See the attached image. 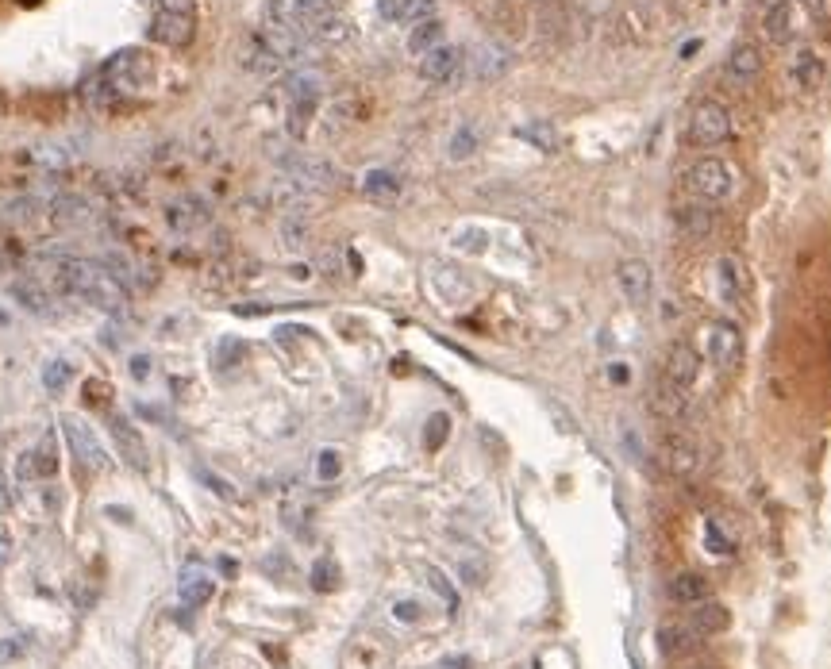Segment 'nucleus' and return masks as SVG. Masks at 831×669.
Wrapping results in <instances>:
<instances>
[{"label": "nucleus", "instance_id": "obj_7", "mask_svg": "<svg viewBox=\"0 0 831 669\" xmlns=\"http://www.w3.org/2000/svg\"><path fill=\"white\" fill-rule=\"evenodd\" d=\"M658 466L670 477H678V481H689L701 470V446L693 443L689 435H681V431H670L658 443Z\"/></svg>", "mask_w": 831, "mask_h": 669}, {"label": "nucleus", "instance_id": "obj_19", "mask_svg": "<svg viewBox=\"0 0 831 669\" xmlns=\"http://www.w3.org/2000/svg\"><path fill=\"white\" fill-rule=\"evenodd\" d=\"M689 627L697 631V639H708V635H720V631H728V608L724 604H716V600H705V604H693V612H689Z\"/></svg>", "mask_w": 831, "mask_h": 669}, {"label": "nucleus", "instance_id": "obj_48", "mask_svg": "<svg viewBox=\"0 0 831 669\" xmlns=\"http://www.w3.org/2000/svg\"><path fill=\"white\" fill-rule=\"evenodd\" d=\"M612 381H628V370L624 366H612Z\"/></svg>", "mask_w": 831, "mask_h": 669}, {"label": "nucleus", "instance_id": "obj_8", "mask_svg": "<svg viewBox=\"0 0 831 669\" xmlns=\"http://www.w3.org/2000/svg\"><path fill=\"white\" fill-rule=\"evenodd\" d=\"M705 354L708 362L716 366V370H735L739 366V358H743V335H739V327L728 320H712L705 331Z\"/></svg>", "mask_w": 831, "mask_h": 669}, {"label": "nucleus", "instance_id": "obj_28", "mask_svg": "<svg viewBox=\"0 0 831 669\" xmlns=\"http://www.w3.org/2000/svg\"><path fill=\"white\" fill-rule=\"evenodd\" d=\"M51 220L58 227H81L89 223V204H81L77 197H58L51 204Z\"/></svg>", "mask_w": 831, "mask_h": 669}, {"label": "nucleus", "instance_id": "obj_9", "mask_svg": "<svg viewBox=\"0 0 831 669\" xmlns=\"http://www.w3.org/2000/svg\"><path fill=\"white\" fill-rule=\"evenodd\" d=\"M62 431H66V443H70L74 458L85 466V470L104 473L108 466H112V458L104 454V446H101V439L93 435V427H85L77 416H66V420H62Z\"/></svg>", "mask_w": 831, "mask_h": 669}, {"label": "nucleus", "instance_id": "obj_18", "mask_svg": "<svg viewBox=\"0 0 831 669\" xmlns=\"http://www.w3.org/2000/svg\"><path fill=\"white\" fill-rule=\"evenodd\" d=\"M712 277H716V293H720L724 304H731V308L743 304V270H739L735 258L720 254V258L712 262Z\"/></svg>", "mask_w": 831, "mask_h": 669}, {"label": "nucleus", "instance_id": "obj_1", "mask_svg": "<svg viewBox=\"0 0 831 669\" xmlns=\"http://www.w3.org/2000/svg\"><path fill=\"white\" fill-rule=\"evenodd\" d=\"M54 289L85 300L101 312H124L127 304L124 277L89 258H54Z\"/></svg>", "mask_w": 831, "mask_h": 669}, {"label": "nucleus", "instance_id": "obj_15", "mask_svg": "<svg viewBox=\"0 0 831 669\" xmlns=\"http://www.w3.org/2000/svg\"><path fill=\"white\" fill-rule=\"evenodd\" d=\"M166 220H170V227L181 231V235H193V231L208 227L212 212H208V204H204L201 197H177L174 204L166 208Z\"/></svg>", "mask_w": 831, "mask_h": 669}, {"label": "nucleus", "instance_id": "obj_3", "mask_svg": "<svg viewBox=\"0 0 831 669\" xmlns=\"http://www.w3.org/2000/svg\"><path fill=\"white\" fill-rule=\"evenodd\" d=\"M685 185L693 189V197L708 200V204H716V200L731 197V189H735V177H731L728 162L724 158H697L693 166H689V174H685Z\"/></svg>", "mask_w": 831, "mask_h": 669}, {"label": "nucleus", "instance_id": "obj_46", "mask_svg": "<svg viewBox=\"0 0 831 669\" xmlns=\"http://www.w3.org/2000/svg\"><path fill=\"white\" fill-rule=\"evenodd\" d=\"M204 481H208V485H212V489H216V496H224V500H231V489H227L224 481H220V477H212V473H204Z\"/></svg>", "mask_w": 831, "mask_h": 669}, {"label": "nucleus", "instance_id": "obj_42", "mask_svg": "<svg viewBox=\"0 0 831 669\" xmlns=\"http://www.w3.org/2000/svg\"><path fill=\"white\" fill-rule=\"evenodd\" d=\"M301 239H304V223L285 220V247H301Z\"/></svg>", "mask_w": 831, "mask_h": 669}, {"label": "nucleus", "instance_id": "obj_30", "mask_svg": "<svg viewBox=\"0 0 831 669\" xmlns=\"http://www.w3.org/2000/svg\"><path fill=\"white\" fill-rule=\"evenodd\" d=\"M443 43V24L431 16V20H424V24H416V31L408 35V50L412 54H428V50H435Z\"/></svg>", "mask_w": 831, "mask_h": 669}, {"label": "nucleus", "instance_id": "obj_43", "mask_svg": "<svg viewBox=\"0 0 831 669\" xmlns=\"http://www.w3.org/2000/svg\"><path fill=\"white\" fill-rule=\"evenodd\" d=\"M131 377H135V381H147V377H151V358L135 354V358H131Z\"/></svg>", "mask_w": 831, "mask_h": 669}, {"label": "nucleus", "instance_id": "obj_41", "mask_svg": "<svg viewBox=\"0 0 831 669\" xmlns=\"http://www.w3.org/2000/svg\"><path fill=\"white\" fill-rule=\"evenodd\" d=\"M393 616L401 623H416L420 620V604H416V600H397V604H393Z\"/></svg>", "mask_w": 831, "mask_h": 669}, {"label": "nucleus", "instance_id": "obj_39", "mask_svg": "<svg viewBox=\"0 0 831 669\" xmlns=\"http://www.w3.org/2000/svg\"><path fill=\"white\" fill-rule=\"evenodd\" d=\"M239 358H243V343H239V339H224V343L216 347V366H220V370L235 366Z\"/></svg>", "mask_w": 831, "mask_h": 669}, {"label": "nucleus", "instance_id": "obj_24", "mask_svg": "<svg viewBox=\"0 0 831 669\" xmlns=\"http://www.w3.org/2000/svg\"><path fill=\"white\" fill-rule=\"evenodd\" d=\"M678 227H681V235H689V239H705V235H712V227H716L712 204H685V208H678Z\"/></svg>", "mask_w": 831, "mask_h": 669}, {"label": "nucleus", "instance_id": "obj_21", "mask_svg": "<svg viewBox=\"0 0 831 669\" xmlns=\"http://www.w3.org/2000/svg\"><path fill=\"white\" fill-rule=\"evenodd\" d=\"M381 16L397 24H424L435 16V0H381Z\"/></svg>", "mask_w": 831, "mask_h": 669}, {"label": "nucleus", "instance_id": "obj_20", "mask_svg": "<svg viewBox=\"0 0 831 669\" xmlns=\"http://www.w3.org/2000/svg\"><path fill=\"white\" fill-rule=\"evenodd\" d=\"M58 473V446L54 435H43V443L31 454H20V477H54Z\"/></svg>", "mask_w": 831, "mask_h": 669}, {"label": "nucleus", "instance_id": "obj_10", "mask_svg": "<svg viewBox=\"0 0 831 669\" xmlns=\"http://www.w3.org/2000/svg\"><path fill=\"white\" fill-rule=\"evenodd\" d=\"M108 431H112V443H116V458H124L135 473H147L151 458H147V439L139 435V427L127 420V416H120V412H112Z\"/></svg>", "mask_w": 831, "mask_h": 669}, {"label": "nucleus", "instance_id": "obj_35", "mask_svg": "<svg viewBox=\"0 0 831 669\" xmlns=\"http://www.w3.org/2000/svg\"><path fill=\"white\" fill-rule=\"evenodd\" d=\"M66 381H70V362H62V358L47 362V370H43V385H47L51 393H58V389H66Z\"/></svg>", "mask_w": 831, "mask_h": 669}, {"label": "nucleus", "instance_id": "obj_31", "mask_svg": "<svg viewBox=\"0 0 831 669\" xmlns=\"http://www.w3.org/2000/svg\"><path fill=\"white\" fill-rule=\"evenodd\" d=\"M362 189L370 193V197H397V177L389 174V170H370V174L362 177Z\"/></svg>", "mask_w": 831, "mask_h": 669}, {"label": "nucleus", "instance_id": "obj_37", "mask_svg": "<svg viewBox=\"0 0 831 669\" xmlns=\"http://www.w3.org/2000/svg\"><path fill=\"white\" fill-rule=\"evenodd\" d=\"M339 470H343L339 450H320V458H316V473H320V481H335Z\"/></svg>", "mask_w": 831, "mask_h": 669}, {"label": "nucleus", "instance_id": "obj_44", "mask_svg": "<svg viewBox=\"0 0 831 669\" xmlns=\"http://www.w3.org/2000/svg\"><path fill=\"white\" fill-rule=\"evenodd\" d=\"M720 546V554H731V543L728 539H724V535H720V527H716V523H708V546Z\"/></svg>", "mask_w": 831, "mask_h": 669}, {"label": "nucleus", "instance_id": "obj_32", "mask_svg": "<svg viewBox=\"0 0 831 669\" xmlns=\"http://www.w3.org/2000/svg\"><path fill=\"white\" fill-rule=\"evenodd\" d=\"M474 70H478V77H497L508 70V58H504V50L481 47L478 58H474Z\"/></svg>", "mask_w": 831, "mask_h": 669}, {"label": "nucleus", "instance_id": "obj_25", "mask_svg": "<svg viewBox=\"0 0 831 669\" xmlns=\"http://www.w3.org/2000/svg\"><path fill=\"white\" fill-rule=\"evenodd\" d=\"M793 81H797L801 89H820V85H824V58H820L816 50H801V54L793 58Z\"/></svg>", "mask_w": 831, "mask_h": 669}, {"label": "nucleus", "instance_id": "obj_22", "mask_svg": "<svg viewBox=\"0 0 831 669\" xmlns=\"http://www.w3.org/2000/svg\"><path fill=\"white\" fill-rule=\"evenodd\" d=\"M762 74V50L755 43H735L728 54V77L731 81H755Z\"/></svg>", "mask_w": 831, "mask_h": 669}, {"label": "nucleus", "instance_id": "obj_12", "mask_svg": "<svg viewBox=\"0 0 831 669\" xmlns=\"http://www.w3.org/2000/svg\"><path fill=\"white\" fill-rule=\"evenodd\" d=\"M177 596H181L185 608H204L216 596V577L204 570L201 562H189L177 577Z\"/></svg>", "mask_w": 831, "mask_h": 669}, {"label": "nucleus", "instance_id": "obj_33", "mask_svg": "<svg viewBox=\"0 0 831 669\" xmlns=\"http://www.w3.org/2000/svg\"><path fill=\"white\" fill-rule=\"evenodd\" d=\"M447 431H451V416H447V412H435V416L428 420L424 446H428V450H439V446L447 443Z\"/></svg>", "mask_w": 831, "mask_h": 669}, {"label": "nucleus", "instance_id": "obj_5", "mask_svg": "<svg viewBox=\"0 0 831 669\" xmlns=\"http://www.w3.org/2000/svg\"><path fill=\"white\" fill-rule=\"evenodd\" d=\"M193 35H197V8H162V4H154V43H162V47H189Z\"/></svg>", "mask_w": 831, "mask_h": 669}, {"label": "nucleus", "instance_id": "obj_47", "mask_svg": "<svg viewBox=\"0 0 831 669\" xmlns=\"http://www.w3.org/2000/svg\"><path fill=\"white\" fill-rule=\"evenodd\" d=\"M801 4H805L808 12H824L828 8V0H801Z\"/></svg>", "mask_w": 831, "mask_h": 669}, {"label": "nucleus", "instance_id": "obj_23", "mask_svg": "<svg viewBox=\"0 0 831 669\" xmlns=\"http://www.w3.org/2000/svg\"><path fill=\"white\" fill-rule=\"evenodd\" d=\"M708 596H712V585H708L701 573L685 570L670 581V600H674V604H689V608H693V604H705Z\"/></svg>", "mask_w": 831, "mask_h": 669}, {"label": "nucleus", "instance_id": "obj_40", "mask_svg": "<svg viewBox=\"0 0 831 669\" xmlns=\"http://www.w3.org/2000/svg\"><path fill=\"white\" fill-rule=\"evenodd\" d=\"M428 577H431V589H439V593H443L447 608H458V596H454V589L447 585V577H443L439 570H428Z\"/></svg>", "mask_w": 831, "mask_h": 669}, {"label": "nucleus", "instance_id": "obj_6", "mask_svg": "<svg viewBox=\"0 0 831 669\" xmlns=\"http://www.w3.org/2000/svg\"><path fill=\"white\" fill-rule=\"evenodd\" d=\"M689 139L697 147H720L724 139H731V116L720 100H701L689 112Z\"/></svg>", "mask_w": 831, "mask_h": 669}, {"label": "nucleus", "instance_id": "obj_17", "mask_svg": "<svg viewBox=\"0 0 831 669\" xmlns=\"http://www.w3.org/2000/svg\"><path fill=\"white\" fill-rule=\"evenodd\" d=\"M697 373H701V358H697V350L689 347V343H674V347L666 350V370H662V377H670V381H678L685 389H693Z\"/></svg>", "mask_w": 831, "mask_h": 669}, {"label": "nucleus", "instance_id": "obj_13", "mask_svg": "<svg viewBox=\"0 0 831 669\" xmlns=\"http://www.w3.org/2000/svg\"><path fill=\"white\" fill-rule=\"evenodd\" d=\"M616 277H620V293H624L631 304H647V300H651V285H655V270H651V262H643V258H628V262H620Z\"/></svg>", "mask_w": 831, "mask_h": 669}, {"label": "nucleus", "instance_id": "obj_45", "mask_svg": "<svg viewBox=\"0 0 831 669\" xmlns=\"http://www.w3.org/2000/svg\"><path fill=\"white\" fill-rule=\"evenodd\" d=\"M12 508V489H8V477H4V466H0V516Z\"/></svg>", "mask_w": 831, "mask_h": 669}, {"label": "nucleus", "instance_id": "obj_4", "mask_svg": "<svg viewBox=\"0 0 831 669\" xmlns=\"http://www.w3.org/2000/svg\"><path fill=\"white\" fill-rule=\"evenodd\" d=\"M324 93V74L316 70H301L285 81V97H289V131L293 135H304V124L316 108V100Z\"/></svg>", "mask_w": 831, "mask_h": 669}, {"label": "nucleus", "instance_id": "obj_16", "mask_svg": "<svg viewBox=\"0 0 831 669\" xmlns=\"http://www.w3.org/2000/svg\"><path fill=\"white\" fill-rule=\"evenodd\" d=\"M651 404H655L658 416H666V420H685L689 416V408H693V397H689V389L685 385H678V381H670V377H662L655 389V397H651Z\"/></svg>", "mask_w": 831, "mask_h": 669}, {"label": "nucleus", "instance_id": "obj_27", "mask_svg": "<svg viewBox=\"0 0 831 669\" xmlns=\"http://www.w3.org/2000/svg\"><path fill=\"white\" fill-rule=\"evenodd\" d=\"M516 135H520V139H528L531 147L543 150V154L558 150V127H554L551 120H531V124H520L516 127Z\"/></svg>", "mask_w": 831, "mask_h": 669}, {"label": "nucleus", "instance_id": "obj_29", "mask_svg": "<svg viewBox=\"0 0 831 669\" xmlns=\"http://www.w3.org/2000/svg\"><path fill=\"white\" fill-rule=\"evenodd\" d=\"M693 639H697V631H693L689 623H662V627H658V643H662L666 654H681V650H689Z\"/></svg>", "mask_w": 831, "mask_h": 669}, {"label": "nucleus", "instance_id": "obj_2", "mask_svg": "<svg viewBox=\"0 0 831 669\" xmlns=\"http://www.w3.org/2000/svg\"><path fill=\"white\" fill-rule=\"evenodd\" d=\"M101 81L108 85V93L120 100V97H135V93H143V89H151L154 81V62L147 50L139 47H124L116 50L108 62H104L101 70Z\"/></svg>", "mask_w": 831, "mask_h": 669}, {"label": "nucleus", "instance_id": "obj_38", "mask_svg": "<svg viewBox=\"0 0 831 669\" xmlns=\"http://www.w3.org/2000/svg\"><path fill=\"white\" fill-rule=\"evenodd\" d=\"M24 654H27V635H8V639H0V666L16 662V658H24Z\"/></svg>", "mask_w": 831, "mask_h": 669}, {"label": "nucleus", "instance_id": "obj_14", "mask_svg": "<svg viewBox=\"0 0 831 669\" xmlns=\"http://www.w3.org/2000/svg\"><path fill=\"white\" fill-rule=\"evenodd\" d=\"M458 70H462V50H458V47H447V43H439L435 50L420 54V74H424V81L447 85V81H454V77H458Z\"/></svg>", "mask_w": 831, "mask_h": 669}, {"label": "nucleus", "instance_id": "obj_11", "mask_svg": "<svg viewBox=\"0 0 831 669\" xmlns=\"http://www.w3.org/2000/svg\"><path fill=\"white\" fill-rule=\"evenodd\" d=\"M285 170L293 177V185H301V189H320V193H328L331 185H335V166H328L324 158H312V154H293V158H285Z\"/></svg>", "mask_w": 831, "mask_h": 669}, {"label": "nucleus", "instance_id": "obj_36", "mask_svg": "<svg viewBox=\"0 0 831 669\" xmlns=\"http://www.w3.org/2000/svg\"><path fill=\"white\" fill-rule=\"evenodd\" d=\"M474 147H478L474 127H458V131H454V139H451V158H470Z\"/></svg>", "mask_w": 831, "mask_h": 669}, {"label": "nucleus", "instance_id": "obj_49", "mask_svg": "<svg viewBox=\"0 0 831 669\" xmlns=\"http://www.w3.org/2000/svg\"><path fill=\"white\" fill-rule=\"evenodd\" d=\"M8 558V539H0V562Z\"/></svg>", "mask_w": 831, "mask_h": 669}, {"label": "nucleus", "instance_id": "obj_34", "mask_svg": "<svg viewBox=\"0 0 831 669\" xmlns=\"http://www.w3.org/2000/svg\"><path fill=\"white\" fill-rule=\"evenodd\" d=\"M335 577H339L335 562H331V558H320V562L312 566V589H316V593H331V589H335Z\"/></svg>", "mask_w": 831, "mask_h": 669}, {"label": "nucleus", "instance_id": "obj_26", "mask_svg": "<svg viewBox=\"0 0 831 669\" xmlns=\"http://www.w3.org/2000/svg\"><path fill=\"white\" fill-rule=\"evenodd\" d=\"M12 297L20 300L27 312H35V316H47V312H51V297H47V289H43L39 281H31V277H24V281H12Z\"/></svg>", "mask_w": 831, "mask_h": 669}]
</instances>
